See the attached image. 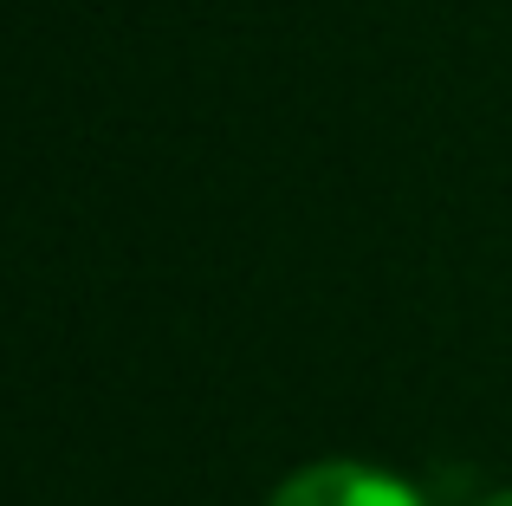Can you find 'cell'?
Masks as SVG:
<instances>
[{"mask_svg":"<svg viewBox=\"0 0 512 506\" xmlns=\"http://www.w3.org/2000/svg\"><path fill=\"white\" fill-rule=\"evenodd\" d=\"M266 506H422V500L396 474L357 468V461H318V468L292 474Z\"/></svg>","mask_w":512,"mask_h":506,"instance_id":"6da1fadb","label":"cell"},{"mask_svg":"<svg viewBox=\"0 0 512 506\" xmlns=\"http://www.w3.org/2000/svg\"><path fill=\"white\" fill-rule=\"evenodd\" d=\"M480 506H512V487H506V494H493V500H480Z\"/></svg>","mask_w":512,"mask_h":506,"instance_id":"7a4b0ae2","label":"cell"}]
</instances>
